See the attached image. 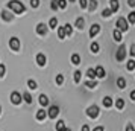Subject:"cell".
Returning <instances> with one entry per match:
<instances>
[{
	"instance_id": "cell-1",
	"label": "cell",
	"mask_w": 135,
	"mask_h": 131,
	"mask_svg": "<svg viewBox=\"0 0 135 131\" xmlns=\"http://www.w3.org/2000/svg\"><path fill=\"white\" fill-rule=\"evenodd\" d=\"M8 9H11L14 14H23L26 11V6L23 5V2H18V0H11L8 2Z\"/></svg>"
},
{
	"instance_id": "cell-2",
	"label": "cell",
	"mask_w": 135,
	"mask_h": 131,
	"mask_svg": "<svg viewBox=\"0 0 135 131\" xmlns=\"http://www.w3.org/2000/svg\"><path fill=\"white\" fill-rule=\"evenodd\" d=\"M99 113H100V110H99V107L96 105V104L86 108V116H88L90 119H96L99 116Z\"/></svg>"
},
{
	"instance_id": "cell-3",
	"label": "cell",
	"mask_w": 135,
	"mask_h": 131,
	"mask_svg": "<svg viewBox=\"0 0 135 131\" xmlns=\"http://www.w3.org/2000/svg\"><path fill=\"white\" fill-rule=\"evenodd\" d=\"M124 58H126V46L124 44H120V47L115 52V60L117 61H123Z\"/></svg>"
},
{
	"instance_id": "cell-4",
	"label": "cell",
	"mask_w": 135,
	"mask_h": 131,
	"mask_svg": "<svg viewBox=\"0 0 135 131\" xmlns=\"http://www.w3.org/2000/svg\"><path fill=\"white\" fill-rule=\"evenodd\" d=\"M117 29L118 31H122V32H124V31H128L129 29V23H128V20L126 19H123V17H120V19L117 20Z\"/></svg>"
},
{
	"instance_id": "cell-5",
	"label": "cell",
	"mask_w": 135,
	"mask_h": 131,
	"mask_svg": "<svg viewBox=\"0 0 135 131\" xmlns=\"http://www.w3.org/2000/svg\"><path fill=\"white\" fill-rule=\"evenodd\" d=\"M58 114H59V107L58 105H50L49 110H47V116H49L50 119H56Z\"/></svg>"
},
{
	"instance_id": "cell-6",
	"label": "cell",
	"mask_w": 135,
	"mask_h": 131,
	"mask_svg": "<svg viewBox=\"0 0 135 131\" xmlns=\"http://www.w3.org/2000/svg\"><path fill=\"white\" fill-rule=\"evenodd\" d=\"M9 47L14 50V52H18L20 50V40L17 37H12L9 40Z\"/></svg>"
},
{
	"instance_id": "cell-7",
	"label": "cell",
	"mask_w": 135,
	"mask_h": 131,
	"mask_svg": "<svg viewBox=\"0 0 135 131\" xmlns=\"http://www.w3.org/2000/svg\"><path fill=\"white\" fill-rule=\"evenodd\" d=\"M21 101H23V96H21L18 92H12V93H11V102H12V104L18 105V104H21Z\"/></svg>"
},
{
	"instance_id": "cell-8",
	"label": "cell",
	"mask_w": 135,
	"mask_h": 131,
	"mask_svg": "<svg viewBox=\"0 0 135 131\" xmlns=\"http://www.w3.org/2000/svg\"><path fill=\"white\" fill-rule=\"evenodd\" d=\"M37 34L38 35H46V34H47V25H44V23H38L37 25Z\"/></svg>"
},
{
	"instance_id": "cell-9",
	"label": "cell",
	"mask_w": 135,
	"mask_h": 131,
	"mask_svg": "<svg viewBox=\"0 0 135 131\" xmlns=\"http://www.w3.org/2000/svg\"><path fill=\"white\" fill-rule=\"evenodd\" d=\"M99 32H100V26H99L97 23H94V25L90 28V37L94 38V37H96V35L99 34Z\"/></svg>"
},
{
	"instance_id": "cell-10",
	"label": "cell",
	"mask_w": 135,
	"mask_h": 131,
	"mask_svg": "<svg viewBox=\"0 0 135 131\" xmlns=\"http://www.w3.org/2000/svg\"><path fill=\"white\" fill-rule=\"evenodd\" d=\"M46 62H47L46 55H44V53H38V55H37V64H38V66H40V67H43V66H46Z\"/></svg>"
},
{
	"instance_id": "cell-11",
	"label": "cell",
	"mask_w": 135,
	"mask_h": 131,
	"mask_svg": "<svg viewBox=\"0 0 135 131\" xmlns=\"http://www.w3.org/2000/svg\"><path fill=\"white\" fill-rule=\"evenodd\" d=\"M0 15H2V19L5 20V21H11V20L14 19V15H12L11 12H9L8 9H3V11L0 12Z\"/></svg>"
},
{
	"instance_id": "cell-12",
	"label": "cell",
	"mask_w": 135,
	"mask_h": 131,
	"mask_svg": "<svg viewBox=\"0 0 135 131\" xmlns=\"http://www.w3.org/2000/svg\"><path fill=\"white\" fill-rule=\"evenodd\" d=\"M55 128H56V131H65L67 130V127H65V122H64V120H58L56 125H55Z\"/></svg>"
},
{
	"instance_id": "cell-13",
	"label": "cell",
	"mask_w": 135,
	"mask_h": 131,
	"mask_svg": "<svg viewBox=\"0 0 135 131\" xmlns=\"http://www.w3.org/2000/svg\"><path fill=\"white\" fill-rule=\"evenodd\" d=\"M105 75H106V73H105V69L102 66H97V67H96V76H97V78H105Z\"/></svg>"
},
{
	"instance_id": "cell-14",
	"label": "cell",
	"mask_w": 135,
	"mask_h": 131,
	"mask_svg": "<svg viewBox=\"0 0 135 131\" xmlns=\"http://www.w3.org/2000/svg\"><path fill=\"white\" fill-rule=\"evenodd\" d=\"M96 8H97V0H88V11L93 12L96 11Z\"/></svg>"
},
{
	"instance_id": "cell-15",
	"label": "cell",
	"mask_w": 135,
	"mask_h": 131,
	"mask_svg": "<svg viewBox=\"0 0 135 131\" xmlns=\"http://www.w3.org/2000/svg\"><path fill=\"white\" fill-rule=\"evenodd\" d=\"M38 101H40V104H41L43 107L49 105V98H47L46 94H40V98H38Z\"/></svg>"
},
{
	"instance_id": "cell-16",
	"label": "cell",
	"mask_w": 135,
	"mask_h": 131,
	"mask_svg": "<svg viewBox=\"0 0 135 131\" xmlns=\"http://www.w3.org/2000/svg\"><path fill=\"white\" fill-rule=\"evenodd\" d=\"M46 118H47V111H46V110H38L37 111V119L38 120H44Z\"/></svg>"
},
{
	"instance_id": "cell-17",
	"label": "cell",
	"mask_w": 135,
	"mask_h": 131,
	"mask_svg": "<svg viewBox=\"0 0 135 131\" xmlns=\"http://www.w3.org/2000/svg\"><path fill=\"white\" fill-rule=\"evenodd\" d=\"M74 26H76L78 29H84V26H85V20H84V17H79V19L76 20Z\"/></svg>"
},
{
	"instance_id": "cell-18",
	"label": "cell",
	"mask_w": 135,
	"mask_h": 131,
	"mask_svg": "<svg viewBox=\"0 0 135 131\" xmlns=\"http://www.w3.org/2000/svg\"><path fill=\"white\" fill-rule=\"evenodd\" d=\"M65 37H67L65 28H64V26H59V29H58V38H59V40H64Z\"/></svg>"
},
{
	"instance_id": "cell-19",
	"label": "cell",
	"mask_w": 135,
	"mask_h": 131,
	"mask_svg": "<svg viewBox=\"0 0 135 131\" xmlns=\"http://www.w3.org/2000/svg\"><path fill=\"white\" fill-rule=\"evenodd\" d=\"M111 11L112 12H115V11H118V8H120V3H118V0H111Z\"/></svg>"
},
{
	"instance_id": "cell-20",
	"label": "cell",
	"mask_w": 135,
	"mask_h": 131,
	"mask_svg": "<svg viewBox=\"0 0 135 131\" xmlns=\"http://www.w3.org/2000/svg\"><path fill=\"white\" fill-rule=\"evenodd\" d=\"M112 37H114V40H115V41H118V43H120V41L123 40V37H122V31L115 29V31L112 32Z\"/></svg>"
},
{
	"instance_id": "cell-21",
	"label": "cell",
	"mask_w": 135,
	"mask_h": 131,
	"mask_svg": "<svg viewBox=\"0 0 135 131\" xmlns=\"http://www.w3.org/2000/svg\"><path fill=\"white\" fill-rule=\"evenodd\" d=\"M80 78H82V72H80V70H76V72L73 73L74 82H76V84H79V82H80Z\"/></svg>"
},
{
	"instance_id": "cell-22",
	"label": "cell",
	"mask_w": 135,
	"mask_h": 131,
	"mask_svg": "<svg viewBox=\"0 0 135 131\" xmlns=\"http://www.w3.org/2000/svg\"><path fill=\"white\" fill-rule=\"evenodd\" d=\"M117 87L118 88H124L126 87V79H124L123 76H120V78L117 79Z\"/></svg>"
},
{
	"instance_id": "cell-23",
	"label": "cell",
	"mask_w": 135,
	"mask_h": 131,
	"mask_svg": "<svg viewBox=\"0 0 135 131\" xmlns=\"http://www.w3.org/2000/svg\"><path fill=\"white\" fill-rule=\"evenodd\" d=\"M86 76L90 78V79H96L97 76H96V69H88L86 70Z\"/></svg>"
},
{
	"instance_id": "cell-24",
	"label": "cell",
	"mask_w": 135,
	"mask_h": 131,
	"mask_svg": "<svg viewBox=\"0 0 135 131\" xmlns=\"http://www.w3.org/2000/svg\"><path fill=\"white\" fill-rule=\"evenodd\" d=\"M85 87H88V88L97 87V81H96V79H90V81H86V82H85Z\"/></svg>"
},
{
	"instance_id": "cell-25",
	"label": "cell",
	"mask_w": 135,
	"mask_h": 131,
	"mask_svg": "<svg viewBox=\"0 0 135 131\" xmlns=\"http://www.w3.org/2000/svg\"><path fill=\"white\" fill-rule=\"evenodd\" d=\"M115 107H117V110H123V108H124V101H123L122 98H118V99L115 101Z\"/></svg>"
},
{
	"instance_id": "cell-26",
	"label": "cell",
	"mask_w": 135,
	"mask_h": 131,
	"mask_svg": "<svg viewBox=\"0 0 135 131\" xmlns=\"http://www.w3.org/2000/svg\"><path fill=\"white\" fill-rule=\"evenodd\" d=\"M103 105L106 107V108H109V107H112V98H109V96H106V98H103Z\"/></svg>"
},
{
	"instance_id": "cell-27",
	"label": "cell",
	"mask_w": 135,
	"mask_h": 131,
	"mask_svg": "<svg viewBox=\"0 0 135 131\" xmlns=\"http://www.w3.org/2000/svg\"><path fill=\"white\" fill-rule=\"evenodd\" d=\"M71 62H73L74 66L80 64V56L78 55V53H73V55H71Z\"/></svg>"
},
{
	"instance_id": "cell-28",
	"label": "cell",
	"mask_w": 135,
	"mask_h": 131,
	"mask_svg": "<svg viewBox=\"0 0 135 131\" xmlns=\"http://www.w3.org/2000/svg\"><path fill=\"white\" fill-rule=\"evenodd\" d=\"M27 87L31 88V90H35V88H38L37 81H33V79H29V81H27Z\"/></svg>"
},
{
	"instance_id": "cell-29",
	"label": "cell",
	"mask_w": 135,
	"mask_h": 131,
	"mask_svg": "<svg viewBox=\"0 0 135 131\" xmlns=\"http://www.w3.org/2000/svg\"><path fill=\"white\" fill-rule=\"evenodd\" d=\"M23 99H25L26 104H32V96H31V93L25 92V93H23Z\"/></svg>"
},
{
	"instance_id": "cell-30",
	"label": "cell",
	"mask_w": 135,
	"mask_h": 131,
	"mask_svg": "<svg viewBox=\"0 0 135 131\" xmlns=\"http://www.w3.org/2000/svg\"><path fill=\"white\" fill-rule=\"evenodd\" d=\"M99 50H100V46H99V43L93 41V43H91V52H93V53H97Z\"/></svg>"
},
{
	"instance_id": "cell-31",
	"label": "cell",
	"mask_w": 135,
	"mask_h": 131,
	"mask_svg": "<svg viewBox=\"0 0 135 131\" xmlns=\"http://www.w3.org/2000/svg\"><path fill=\"white\" fill-rule=\"evenodd\" d=\"M111 15H112L111 8H106V9H103V12H102V17H103V19H108V17H111Z\"/></svg>"
},
{
	"instance_id": "cell-32",
	"label": "cell",
	"mask_w": 135,
	"mask_h": 131,
	"mask_svg": "<svg viewBox=\"0 0 135 131\" xmlns=\"http://www.w3.org/2000/svg\"><path fill=\"white\" fill-rule=\"evenodd\" d=\"M56 26H58V20L53 17V19H50V21H49V28L50 29H55Z\"/></svg>"
},
{
	"instance_id": "cell-33",
	"label": "cell",
	"mask_w": 135,
	"mask_h": 131,
	"mask_svg": "<svg viewBox=\"0 0 135 131\" xmlns=\"http://www.w3.org/2000/svg\"><path fill=\"white\" fill-rule=\"evenodd\" d=\"M128 23H131V25L135 23V11H132V12L128 15Z\"/></svg>"
},
{
	"instance_id": "cell-34",
	"label": "cell",
	"mask_w": 135,
	"mask_h": 131,
	"mask_svg": "<svg viewBox=\"0 0 135 131\" xmlns=\"http://www.w3.org/2000/svg\"><path fill=\"white\" fill-rule=\"evenodd\" d=\"M64 28H65V34H67V35H71V34H73V28H71V25H70V23L64 25Z\"/></svg>"
},
{
	"instance_id": "cell-35",
	"label": "cell",
	"mask_w": 135,
	"mask_h": 131,
	"mask_svg": "<svg viewBox=\"0 0 135 131\" xmlns=\"http://www.w3.org/2000/svg\"><path fill=\"white\" fill-rule=\"evenodd\" d=\"M50 8H52V11H58V9H59L58 0H52V3H50Z\"/></svg>"
},
{
	"instance_id": "cell-36",
	"label": "cell",
	"mask_w": 135,
	"mask_h": 131,
	"mask_svg": "<svg viewBox=\"0 0 135 131\" xmlns=\"http://www.w3.org/2000/svg\"><path fill=\"white\" fill-rule=\"evenodd\" d=\"M126 69H128V70H134L135 69V61H134V60H129V61H128Z\"/></svg>"
},
{
	"instance_id": "cell-37",
	"label": "cell",
	"mask_w": 135,
	"mask_h": 131,
	"mask_svg": "<svg viewBox=\"0 0 135 131\" xmlns=\"http://www.w3.org/2000/svg\"><path fill=\"white\" fill-rule=\"evenodd\" d=\"M56 84H58V85H61L62 82H64V75H56Z\"/></svg>"
},
{
	"instance_id": "cell-38",
	"label": "cell",
	"mask_w": 135,
	"mask_h": 131,
	"mask_svg": "<svg viewBox=\"0 0 135 131\" xmlns=\"http://www.w3.org/2000/svg\"><path fill=\"white\" fill-rule=\"evenodd\" d=\"M67 2H68V0H58V5H59V8H61V9H65V6H67Z\"/></svg>"
},
{
	"instance_id": "cell-39",
	"label": "cell",
	"mask_w": 135,
	"mask_h": 131,
	"mask_svg": "<svg viewBox=\"0 0 135 131\" xmlns=\"http://www.w3.org/2000/svg\"><path fill=\"white\" fill-rule=\"evenodd\" d=\"M79 5L82 9H85V8H88V0H79Z\"/></svg>"
},
{
	"instance_id": "cell-40",
	"label": "cell",
	"mask_w": 135,
	"mask_h": 131,
	"mask_svg": "<svg viewBox=\"0 0 135 131\" xmlns=\"http://www.w3.org/2000/svg\"><path fill=\"white\" fill-rule=\"evenodd\" d=\"M31 6L32 8H38L40 6V0H31Z\"/></svg>"
},
{
	"instance_id": "cell-41",
	"label": "cell",
	"mask_w": 135,
	"mask_h": 131,
	"mask_svg": "<svg viewBox=\"0 0 135 131\" xmlns=\"http://www.w3.org/2000/svg\"><path fill=\"white\" fill-rule=\"evenodd\" d=\"M5 72H6V67H5L3 64H0V78L5 76Z\"/></svg>"
},
{
	"instance_id": "cell-42",
	"label": "cell",
	"mask_w": 135,
	"mask_h": 131,
	"mask_svg": "<svg viewBox=\"0 0 135 131\" xmlns=\"http://www.w3.org/2000/svg\"><path fill=\"white\" fill-rule=\"evenodd\" d=\"M129 53H131V56H135V44H132V46H131V49H129Z\"/></svg>"
},
{
	"instance_id": "cell-43",
	"label": "cell",
	"mask_w": 135,
	"mask_h": 131,
	"mask_svg": "<svg viewBox=\"0 0 135 131\" xmlns=\"http://www.w3.org/2000/svg\"><path fill=\"white\" fill-rule=\"evenodd\" d=\"M126 131H135L134 125H132V124H128V125H126Z\"/></svg>"
},
{
	"instance_id": "cell-44",
	"label": "cell",
	"mask_w": 135,
	"mask_h": 131,
	"mask_svg": "<svg viewBox=\"0 0 135 131\" xmlns=\"http://www.w3.org/2000/svg\"><path fill=\"white\" fill-rule=\"evenodd\" d=\"M80 131H90V127H88L86 124H84L82 125V128H80Z\"/></svg>"
},
{
	"instance_id": "cell-45",
	"label": "cell",
	"mask_w": 135,
	"mask_h": 131,
	"mask_svg": "<svg viewBox=\"0 0 135 131\" xmlns=\"http://www.w3.org/2000/svg\"><path fill=\"white\" fill-rule=\"evenodd\" d=\"M128 5H129L131 8H134V6H135V0H128Z\"/></svg>"
},
{
	"instance_id": "cell-46",
	"label": "cell",
	"mask_w": 135,
	"mask_h": 131,
	"mask_svg": "<svg viewBox=\"0 0 135 131\" xmlns=\"http://www.w3.org/2000/svg\"><path fill=\"white\" fill-rule=\"evenodd\" d=\"M129 96H131V99H132V101H135V90H132V92H131V94H129Z\"/></svg>"
},
{
	"instance_id": "cell-47",
	"label": "cell",
	"mask_w": 135,
	"mask_h": 131,
	"mask_svg": "<svg viewBox=\"0 0 135 131\" xmlns=\"http://www.w3.org/2000/svg\"><path fill=\"white\" fill-rule=\"evenodd\" d=\"M93 131H105V130H103V127H96Z\"/></svg>"
},
{
	"instance_id": "cell-48",
	"label": "cell",
	"mask_w": 135,
	"mask_h": 131,
	"mask_svg": "<svg viewBox=\"0 0 135 131\" xmlns=\"http://www.w3.org/2000/svg\"><path fill=\"white\" fill-rule=\"evenodd\" d=\"M65 131H71V130H70V128H67V130H65Z\"/></svg>"
},
{
	"instance_id": "cell-49",
	"label": "cell",
	"mask_w": 135,
	"mask_h": 131,
	"mask_svg": "<svg viewBox=\"0 0 135 131\" xmlns=\"http://www.w3.org/2000/svg\"><path fill=\"white\" fill-rule=\"evenodd\" d=\"M0 114H2V107H0Z\"/></svg>"
},
{
	"instance_id": "cell-50",
	"label": "cell",
	"mask_w": 135,
	"mask_h": 131,
	"mask_svg": "<svg viewBox=\"0 0 135 131\" xmlns=\"http://www.w3.org/2000/svg\"><path fill=\"white\" fill-rule=\"evenodd\" d=\"M68 2H74V0H68Z\"/></svg>"
}]
</instances>
